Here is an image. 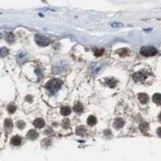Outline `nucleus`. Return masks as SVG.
Returning a JSON list of instances; mask_svg holds the SVG:
<instances>
[{"label":"nucleus","mask_w":161,"mask_h":161,"mask_svg":"<svg viewBox=\"0 0 161 161\" xmlns=\"http://www.w3.org/2000/svg\"><path fill=\"white\" fill-rule=\"evenodd\" d=\"M27 137L31 140H34L38 137V133L35 130H30L27 132Z\"/></svg>","instance_id":"nucleus-10"},{"label":"nucleus","mask_w":161,"mask_h":161,"mask_svg":"<svg viewBox=\"0 0 161 161\" xmlns=\"http://www.w3.org/2000/svg\"><path fill=\"white\" fill-rule=\"evenodd\" d=\"M104 135H106V136H110V135H111V132H110V130H106V131H104Z\"/></svg>","instance_id":"nucleus-26"},{"label":"nucleus","mask_w":161,"mask_h":161,"mask_svg":"<svg viewBox=\"0 0 161 161\" xmlns=\"http://www.w3.org/2000/svg\"><path fill=\"white\" fill-rule=\"evenodd\" d=\"M7 54V49L5 48H1V56L3 57V56H5Z\"/></svg>","instance_id":"nucleus-25"},{"label":"nucleus","mask_w":161,"mask_h":161,"mask_svg":"<svg viewBox=\"0 0 161 161\" xmlns=\"http://www.w3.org/2000/svg\"><path fill=\"white\" fill-rule=\"evenodd\" d=\"M62 85H63L62 81L58 79V78H54V79L50 80L45 85V88L50 92L51 94H54L60 89Z\"/></svg>","instance_id":"nucleus-1"},{"label":"nucleus","mask_w":161,"mask_h":161,"mask_svg":"<svg viewBox=\"0 0 161 161\" xmlns=\"http://www.w3.org/2000/svg\"><path fill=\"white\" fill-rule=\"evenodd\" d=\"M5 127H6V129H7V130H11L12 129V127H13V123H12V122H11V119H9V118H7V119H6L5 120Z\"/></svg>","instance_id":"nucleus-17"},{"label":"nucleus","mask_w":161,"mask_h":161,"mask_svg":"<svg viewBox=\"0 0 161 161\" xmlns=\"http://www.w3.org/2000/svg\"><path fill=\"white\" fill-rule=\"evenodd\" d=\"M153 101L155 103H156L157 105H161V94L157 93H155L153 95Z\"/></svg>","instance_id":"nucleus-15"},{"label":"nucleus","mask_w":161,"mask_h":161,"mask_svg":"<svg viewBox=\"0 0 161 161\" xmlns=\"http://www.w3.org/2000/svg\"><path fill=\"white\" fill-rule=\"evenodd\" d=\"M85 132H86V128H85V126H77V130H76V133L77 135H84L85 134Z\"/></svg>","instance_id":"nucleus-9"},{"label":"nucleus","mask_w":161,"mask_h":161,"mask_svg":"<svg viewBox=\"0 0 161 161\" xmlns=\"http://www.w3.org/2000/svg\"><path fill=\"white\" fill-rule=\"evenodd\" d=\"M33 125H34L36 127H37V128H42V127L44 126L45 122L44 121V119L39 118L35 119V120L33 121Z\"/></svg>","instance_id":"nucleus-6"},{"label":"nucleus","mask_w":161,"mask_h":161,"mask_svg":"<svg viewBox=\"0 0 161 161\" xmlns=\"http://www.w3.org/2000/svg\"><path fill=\"white\" fill-rule=\"evenodd\" d=\"M140 53L144 56H152L157 54V49L154 47H143L140 49Z\"/></svg>","instance_id":"nucleus-2"},{"label":"nucleus","mask_w":161,"mask_h":161,"mask_svg":"<svg viewBox=\"0 0 161 161\" xmlns=\"http://www.w3.org/2000/svg\"><path fill=\"white\" fill-rule=\"evenodd\" d=\"M138 97H139V102H141L142 104H146V103H147L148 100H149V97H148V95L146 93H139Z\"/></svg>","instance_id":"nucleus-7"},{"label":"nucleus","mask_w":161,"mask_h":161,"mask_svg":"<svg viewBox=\"0 0 161 161\" xmlns=\"http://www.w3.org/2000/svg\"><path fill=\"white\" fill-rule=\"evenodd\" d=\"M73 110H74V111H76V112L81 113L84 110V107L81 102H77L76 104L73 106Z\"/></svg>","instance_id":"nucleus-11"},{"label":"nucleus","mask_w":161,"mask_h":161,"mask_svg":"<svg viewBox=\"0 0 161 161\" xmlns=\"http://www.w3.org/2000/svg\"><path fill=\"white\" fill-rule=\"evenodd\" d=\"M60 113L64 116H67L70 113H71V109L69 108V106H63L62 108L60 109Z\"/></svg>","instance_id":"nucleus-12"},{"label":"nucleus","mask_w":161,"mask_h":161,"mask_svg":"<svg viewBox=\"0 0 161 161\" xmlns=\"http://www.w3.org/2000/svg\"><path fill=\"white\" fill-rule=\"evenodd\" d=\"M159 120L161 121V113L159 114Z\"/></svg>","instance_id":"nucleus-28"},{"label":"nucleus","mask_w":161,"mask_h":161,"mask_svg":"<svg viewBox=\"0 0 161 161\" xmlns=\"http://www.w3.org/2000/svg\"><path fill=\"white\" fill-rule=\"evenodd\" d=\"M139 128L142 132L145 133V132L148 130V128H149V125H148V123H147V122H142L141 124L139 125Z\"/></svg>","instance_id":"nucleus-18"},{"label":"nucleus","mask_w":161,"mask_h":161,"mask_svg":"<svg viewBox=\"0 0 161 161\" xmlns=\"http://www.w3.org/2000/svg\"><path fill=\"white\" fill-rule=\"evenodd\" d=\"M87 123L89 126H94L97 123V118L93 115H90L87 119Z\"/></svg>","instance_id":"nucleus-16"},{"label":"nucleus","mask_w":161,"mask_h":161,"mask_svg":"<svg viewBox=\"0 0 161 161\" xmlns=\"http://www.w3.org/2000/svg\"><path fill=\"white\" fill-rule=\"evenodd\" d=\"M15 110H16L15 106H13L12 104H11V105H9V106H7V110H8V112L11 113V114L14 113L15 111Z\"/></svg>","instance_id":"nucleus-20"},{"label":"nucleus","mask_w":161,"mask_h":161,"mask_svg":"<svg viewBox=\"0 0 161 161\" xmlns=\"http://www.w3.org/2000/svg\"><path fill=\"white\" fill-rule=\"evenodd\" d=\"M118 53L120 56H124L126 55H127L129 53V50L127 48H122V49H119V50H118L117 52Z\"/></svg>","instance_id":"nucleus-19"},{"label":"nucleus","mask_w":161,"mask_h":161,"mask_svg":"<svg viewBox=\"0 0 161 161\" xmlns=\"http://www.w3.org/2000/svg\"><path fill=\"white\" fill-rule=\"evenodd\" d=\"M117 81L116 80L114 79L113 77H110V78H106V84L110 86V88H114L115 85H116Z\"/></svg>","instance_id":"nucleus-8"},{"label":"nucleus","mask_w":161,"mask_h":161,"mask_svg":"<svg viewBox=\"0 0 161 161\" xmlns=\"http://www.w3.org/2000/svg\"><path fill=\"white\" fill-rule=\"evenodd\" d=\"M17 60H18V62L19 63H21V62H23V60H25V56H24V54L23 53H20V54H19L18 55V56H17Z\"/></svg>","instance_id":"nucleus-21"},{"label":"nucleus","mask_w":161,"mask_h":161,"mask_svg":"<svg viewBox=\"0 0 161 161\" xmlns=\"http://www.w3.org/2000/svg\"><path fill=\"white\" fill-rule=\"evenodd\" d=\"M133 79L136 82H143L145 81L147 77V70H140V71L133 74Z\"/></svg>","instance_id":"nucleus-3"},{"label":"nucleus","mask_w":161,"mask_h":161,"mask_svg":"<svg viewBox=\"0 0 161 161\" xmlns=\"http://www.w3.org/2000/svg\"><path fill=\"white\" fill-rule=\"evenodd\" d=\"M5 39L9 43L13 42L14 39H15V36L13 35V33H11V32H6L5 33Z\"/></svg>","instance_id":"nucleus-14"},{"label":"nucleus","mask_w":161,"mask_h":161,"mask_svg":"<svg viewBox=\"0 0 161 161\" xmlns=\"http://www.w3.org/2000/svg\"><path fill=\"white\" fill-rule=\"evenodd\" d=\"M63 126L65 127V128H67V127L69 126V120L68 118H65L63 120Z\"/></svg>","instance_id":"nucleus-23"},{"label":"nucleus","mask_w":161,"mask_h":161,"mask_svg":"<svg viewBox=\"0 0 161 161\" xmlns=\"http://www.w3.org/2000/svg\"><path fill=\"white\" fill-rule=\"evenodd\" d=\"M36 41L40 46H47V45L50 43V40L48 38L42 36H38V35L36 36Z\"/></svg>","instance_id":"nucleus-4"},{"label":"nucleus","mask_w":161,"mask_h":161,"mask_svg":"<svg viewBox=\"0 0 161 161\" xmlns=\"http://www.w3.org/2000/svg\"><path fill=\"white\" fill-rule=\"evenodd\" d=\"M157 134H158V135H159L160 137H161V127L158 128V130H157Z\"/></svg>","instance_id":"nucleus-27"},{"label":"nucleus","mask_w":161,"mask_h":161,"mask_svg":"<svg viewBox=\"0 0 161 161\" xmlns=\"http://www.w3.org/2000/svg\"><path fill=\"white\" fill-rule=\"evenodd\" d=\"M103 49H97V50H95V52H94V54H95V56H100L103 54Z\"/></svg>","instance_id":"nucleus-22"},{"label":"nucleus","mask_w":161,"mask_h":161,"mask_svg":"<svg viewBox=\"0 0 161 161\" xmlns=\"http://www.w3.org/2000/svg\"><path fill=\"white\" fill-rule=\"evenodd\" d=\"M124 125V121H123V119L121 118H117L116 119L114 120V127L116 129H120Z\"/></svg>","instance_id":"nucleus-5"},{"label":"nucleus","mask_w":161,"mask_h":161,"mask_svg":"<svg viewBox=\"0 0 161 161\" xmlns=\"http://www.w3.org/2000/svg\"><path fill=\"white\" fill-rule=\"evenodd\" d=\"M24 126H25V123H24L23 121H18L17 122V126L19 127V129H23Z\"/></svg>","instance_id":"nucleus-24"},{"label":"nucleus","mask_w":161,"mask_h":161,"mask_svg":"<svg viewBox=\"0 0 161 161\" xmlns=\"http://www.w3.org/2000/svg\"><path fill=\"white\" fill-rule=\"evenodd\" d=\"M21 143V138L19 136H14L13 138L11 139V144H13L15 146H18Z\"/></svg>","instance_id":"nucleus-13"}]
</instances>
